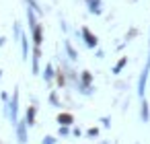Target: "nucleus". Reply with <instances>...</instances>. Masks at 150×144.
Segmentation results:
<instances>
[{
  "instance_id": "obj_1",
  "label": "nucleus",
  "mask_w": 150,
  "mask_h": 144,
  "mask_svg": "<svg viewBox=\"0 0 150 144\" xmlns=\"http://www.w3.org/2000/svg\"><path fill=\"white\" fill-rule=\"evenodd\" d=\"M11 109H8V117H11V121L17 126V111H19V91L15 89V93H13V99H11V105H8Z\"/></svg>"
},
{
  "instance_id": "obj_2",
  "label": "nucleus",
  "mask_w": 150,
  "mask_h": 144,
  "mask_svg": "<svg viewBox=\"0 0 150 144\" xmlns=\"http://www.w3.org/2000/svg\"><path fill=\"white\" fill-rule=\"evenodd\" d=\"M148 72H150V58H148V64L144 66L142 74H140V80H138V95L144 97V91H146V80H148Z\"/></svg>"
},
{
  "instance_id": "obj_3",
  "label": "nucleus",
  "mask_w": 150,
  "mask_h": 144,
  "mask_svg": "<svg viewBox=\"0 0 150 144\" xmlns=\"http://www.w3.org/2000/svg\"><path fill=\"white\" fill-rule=\"evenodd\" d=\"M27 128H29L27 119H25V121H17V138H19V144H27V140H29Z\"/></svg>"
},
{
  "instance_id": "obj_4",
  "label": "nucleus",
  "mask_w": 150,
  "mask_h": 144,
  "mask_svg": "<svg viewBox=\"0 0 150 144\" xmlns=\"http://www.w3.org/2000/svg\"><path fill=\"white\" fill-rule=\"evenodd\" d=\"M80 35H82V39H84L86 48H91V50H93V48H97V43H99V41H97V37H95L86 27H82V29H80Z\"/></svg>"
},
{
  "instance_id": "obj_5",
  "label": "nucleus",
  "mask_w": 150,
  "mask_h": 144,
  "mask_svg": "<svg viewBox=\"0 0 150 144\" xmlns=\"http://www.w3.org/2000/svg\"><path fill=\"white\" fill-rule=\"evenodd\" d=\"M39 58H41V52H39V45H35V50H33V66H31V70H33V74H39Z\"/></svg>"
},
{
  "instance_id": "obj_6",
  "label": "nucleus",
  "mask_w": 150,
  "mask_h": 144,
  "mask_svg": "<svg viewBox=\"0 0 150 144\" xmlns=\"http://www.w3.org/2000/svg\"><path fill=\"white\" fill-rule=\"evenodd\" d=\"M21 54H23V62H27V58H29V39L25 35H21Z\"/></svg>"
},
{
  "instance_id": "obj_7",
  "label": "nucleus",
  "mask_w": 150,
  "mask_h": 144,
  "mask_svg": "<svg viewBox=\"0 0 150 144\" xmlns=\"http://www.w3.org/2000/svg\"><path fill=\"white\" fill-rule=\"evenodd\" d=\"M58 123L60 126H70V123H74V115L72 113H60L58 115Z\"/></svg>"
},
{
  "instance_id": "obj_8",
  "label": "nucleus",
  "mask_w": 150,
  "mask_h": 144,
  "mask_svg": "<svg viewBox=\"0 0 150 144\" xmlns=\"http://www.w3.org/2000/svg\"><path fill=\"white\" fill-rule=\"evenodd\" d=\"M88 11L93 15H101V0H88Z\"/></svg>"
},
{
  "instance_id": "obj_9",
  "label": "nucleus",
  "mask_w": 150,
  "mask_h": 144,
  "mask_svg": "<svg viewBox=\"0 0 150 144\" xmlns=\"http://www.w3.org/2000/svg\"><path fill=\"white\" fill-rule=\"evenodd\" d=\"M31 35H33V41H35V45H41V25L33 27V29H31Z\"/></svg>"
},
{
  "instance_id": "obj_10",
  "label": "nucleus",
  "mask_w": 150,
  "mask_h": 144,
  "mask_svg": "<svg viewBox=\"0 0 150 144\" xmlns=\"http://www.w3.org/2000/svg\"><path fill=\"white\" fill-rule=\"evenodd\" d=\"M25 119H27L29 126L35 123V107H29V109H27V117H25Z\"/></svg>"
},
{
  "instance_id": "obj_11",
  "label": "nucleus",
  "mask_w": 150,
  "mask_h": 144,
  "mask_svg": "<svg viewBox=\"0 0 150 144\" xmlns=\"http://www.w3.org/2000/svg\"><path fill=\"white\" fill-rule=\"evenodd\" d=\"M125 64H127V58H121V60L115 64V68H113V74H119V72L123 70V66H125Z\"/></svg>"
},
{
  "instance_id": "obj_12",
  "label": "nucleus",
  "mask_w": 150,
  "mask_h": 144,
  "mask_svg": "<svg viewBox=\"0 0 150 144\" xmlns=\"http://www.w3.org/2000/svg\"><path fill=\"white\" fill-rule=\"evenodd\" d=\"M64 48H66V52H68V56H70V60H78V56H76V52L72 50V45H70L68 41H64Z\"/></svg>"
},
{
  "instance_id": "obj_13",
  "label": "nucleus",
  "mask_w": 150,
  "mask_h": 144,
  "mask_svg": "<svg viewBox=\"0 0 150 144\" xmlns=\"http://www.w3.org/2000/svg\"><path fill=\"white\" fill-rule=\"evenodd\" d=\"M43 78H45V80H52V78H54V66H52V64H47V66H45Z\"/></svg>"
},
{
  "instance_id": "obj_14",
  "label": "nucleus",
  "mask_w": 150,
  "mask_h": 144,
  "mask_svg": "<svg viewBox=\"0 0 150 144\" xmlns=\"http://www.w3.org/2000/svg\"><path fill=\"white\" fill-rule=\"evenodd\" d=\"M140 113H142V119H144V121H148V103H146V99H144V97H142V111H140Z\"/></svg>"
},
{
  "instance_id": "obj_15",
  "label": "nucleus",
  "mask_w": 150,
  "mask_h": 144,
  "mask_svg": "<svg viewBox=\"0 0 150 144\" xmlns=\"http://www.w3.org/2000/svg\"><path fill=\"white\" fill-rule=\"evenodd\" d=\"M41 144H56V138H54V136H45V138L41 140Z\"/></svg>"
},
{
  "instance_id": "obj_16",
  "label": "nucleus",
  "mask_w": 150,
  "mask_h": 144,
  "mask_svg": "<svg viewBox=\"0 0 150 144\" xmlns=\"http://www.w3.org/2000/svg\"><path fill=\"white\" fill-rule=\"evenodd\" d=\"M97 134H99V130H97V128H91V130H86V136H91V138H95Z\"/></svg>"
},
{
  "instance_id": "obj_17",
  "label": "nucleus",
  "mask_w": 150,
  "mask_h": 144,
  "mask_svg": "<svg viewBox=\"0 0 150 144\" xmlns=\"http://www.w3.org/2000/svg\"><path fill=\"white\" fill-rule=\"evenodd\" d=\"M66 134H70L68 126H60V136H66Z\"/></svg>"
},
{
  "instance_id": "obj_18",
  "label": "nucleus",
  "mask_w": 150,
  "mask_h": 144,
  "mask_svg": "<svg viewBox=\"0 0 150 144\" xmlns=\"http://www.w3.org/2000/svg\"><path fill=\"white\" fill-rule=\"evenodd\" d=\"M82 82H91V72H82Z\"/></svg>"
},
{
  "instance_id": "obj_19",
  "label": "nucleus",
  "mask_w": 150,
  "mask_h": 144,
  "mask_svg": "<svg viewBox=\"0 0 150 144\" xmlns=\"http://www.w3.org/2000/svg\"><path fill=\"white\" fill-rule=\"evenodd\" d=\"M0 78H2V70H0Z\"/></svg>"
}]
</instances>
